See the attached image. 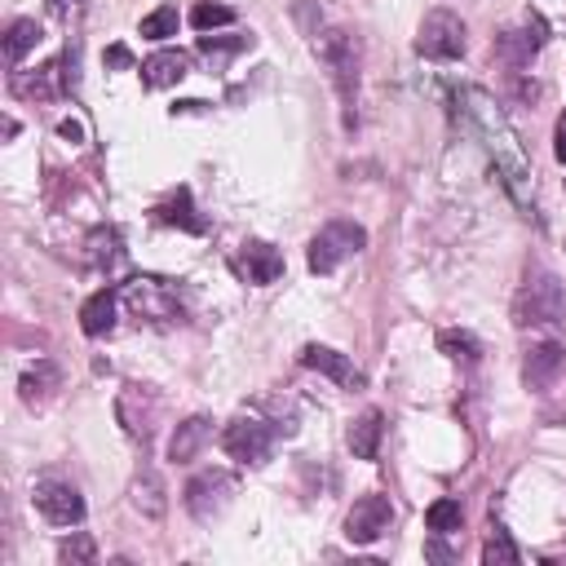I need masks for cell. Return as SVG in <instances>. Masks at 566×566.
Masks as SVG:
<instances>
[{
  "label": "cell",
  "mask_w": 566,
  "mask_h": 566,
  "mask_svg": "<svg viewBox=\"0 0 566 566\" xmlns=\"http://www.w3.org/2000/svg\"><path fill=\"white\" fill-rule=\"evenodd\" d=\"M465 102H469V120H473V128H478V137H482L487 156L495 160V173H501V182L509 186V195H514L518 204H531V164H527V156H522V147H518L514 128L505 124V115L495 111V102H491L487 94H465Z\"/></svg>",
  "instance_id": "6da1fadb"
},
{
  "label": "cell",
  "mask_w": 566,
  "mask_h": 566,
  "mask_svg": "<svg viewBox=\"0 0 566 566\" xmlns=\"http://www.w3.org/2000/svg\"><path fill=\"white\" fill-rule=\"evenodd\" d=\"M315 58L328 66V81L336 89V102H341V120L345 128H354L359 120V36L345 32V27H328V32H315Z\"/></svg>",
  "instance_id": "7a4b0ae2"
},
{
  "label": "cell",
  "mask_w": 566,
  "mask_h": 566,
  "mask_svg": "<svg viewBox=\"0 0 566 566\" xmlns=\"http://www.w3.org/2000/svg\"><path fill=\"white\" fill-rule=\"evenodd\" d=\"M514 323L518 328H562L566 323V288L549 270H531L514 297Z\"/></svg>",
  "instance_id": "3957f363"
},
{
  "label": "cell",
  "mask_w": 566,
  "mask_h": 566,
  "mask_svg": "<svg viewBox=\"0 0 566 566\" xmlns=\"http://www.w3.org/2000/svg\"><path fill=\"white\" fill-rule=\"evenodd\" d=\"M364 248H368V231H364L359 222H345V218H336V222H328V226L310 239L306 261H310V270H315V274H332L336 266H345L349 257H359Z\"/></svg>",
  "instance_id": "277c9868"
},
{
  "label": "cell",
  "mask_w": 566,
  "mask_h": 566,
  "mask_svg": "<svg viewBox=\"0 0 566 566\" xmlns=\"http://www.w3.org/2000/svg\"><path fill=\"white\" fill-rule=\"evenodd\" d=\"M465 45H469V32L452 10H430L416 32V53L430 62H456L465 53Z\"/></svg>",
  "instance_id": "5b68a950"
},
{
  "label": "cell",
  "mask_w": 566,
  "mask_h": 566,
  "mask_svg": "<svg viewBox=\"0 0 566 566\" xmlns=\"http://www.w3.org/2000/svg\"><path fill=\"white\" fill-rule=\"evenodd\" d=\"M222 447H226V456L239 460V465H266V460H270V447H274V430H270L266 420H257V416H239V420L226 424Z\"/></svg>",
  "instance_id": "8992f818"
},
{
  "label": "cell",
  "mask_w": 566,
  "mask_h": 566,
  "mask_svg": "<svg viewBox=\"0 0 566 566\" xmlns=\"http://www.w3.org/2000/svg\"><path fill=\"white\" fill-rule=\"evenodd\" d=\"M231 495H235V478H231L226 469H204V473H195L190 487H186V509H190V518L212 522V518H218V514L231 505Z\"/></svg>",
  "instance_id": "52a82bcc"
},
{
  "label": "cell",
  "mask_w": 566,
  "mask_h": 566,
  "mask_svg": "<svg viewBox=\"0 0 566 566\" xmlns=\"http://www.w3.org/2000/svg\"><path fill=\"white\" fill-rule=\"evenodd\" d=\"M32 501L40 509V518L53 522V527H81L85 522V501H81V491L71 487V482L40 478L36 491H32Z\"/></svg>",
  "instance_id": "ba28073f"
},
{
  "label": "cell",
  "mask_w": 566,
  "mask_h": 566,
  "mask_svg": "<svg viewBox=\"0 0 566 566\" xmlns=\"http://www.w3.org/2000/svg\"><path fill=\"white\" fill-rule=\"evenodd\" d=\"M394 522V505L385 495H364V501H354V509L345 514V540L349 544H377Z\"/></svg>",
  "instance_id": "9c48e42d"
},
{
  "label": "cell",
  "mask_w": 566,
  "mask_h": 566,
  "mask_svg": "<svg viewBox=\"0 0 566 566\" xmlns=\"http://www.w3.org/2000/svg\"><path fill=\"white\" fill-rule=\"evenodd\" d=\"M544 40H549V32H544L540 14H527L522 27H509V32L495 36V58H501L509 71H522V66L544 49Z\"/></svg>",
  "instance_id": "30bf717a"
},
{
  "label": "cell",
  "mask_w": 566,
  "mask_h": 566,
  "mask_svg": "<svg viewBox=\"0 0 566 566\" xmlns=\"http://www.w3.org/2000/svg\"><path fill=\"white\" fill-rule=\"evenodd\" d=\"M562 368H566L562 345H557V341H540V345L527 349V359H522V381H527V390L544 394V390L562 377Z\"/></svg>",
  "instance_id": "8fae6325"
},
{
  "label": "cell",
  "mask_w": 566,
  "mask_h": 566,
  "mask_svg": "<svg viewBox=\"0 0 566 566\" xmlns=\"http://www.w3.org/2000/svg\"><path fill=\"white\" fill-rule=\"evenodd\" d=\"M302 368L323 372V377H332V381L345 385V390H359V385H364V372L354 368L341 349H332V345H306V349H302Z\"/></svg>",
  "instance_id": "7c38bea8"
},
{
  "label": "cell",
  "mask_w": 566,
  "mask_h": 566,
  "mask_svg": "<svg viewBox=\"0 0 566 566\" xmlns=\"http://www.w3.org/2000/svg\"><path fill=\"white\" fill-rule=\"evenodd\" d=\"M235 270H239L248 283H257V288H266V283H274V279L283 274V257H279V248H270L266 239H248V244L239 248V257H235Z\"/></svg>",
  "instance_id": "4fadbf2b"
},
{
  "label": "cell",
  "mask_w": 566,
  "mask_h": 566,
  "mask_svg": "<svg viewBox=\"0 0 566 566\" xmlns=\"http://www.w3.org/2000/svg\"><path fill=\"white\" fill-rule=\"evenodd\" d=\"M186 76H190V53H182V49H160L142 62V85L147 89H169Z\"/></svg>",
  "instance_id": "5bb4252c"
},
{
  "label": "cell",
  "mask_w": 566,
  "mask_h": 566,
  "mask_svg": "<svg viewBox=\"0 0 566 566\" xmlns=\"http://www.w3.org/2000/svg\"><path fill=\"white\" fill-rule=\"evenodd\" d=\"M381 434H385V416H381L377 407H368L359 420L349 424V434H345L354 460H377V452H381Z\"/></svg>",
  "instance_id": "9a60e30c"
},
{
  "label": "cell",
  "mask_w": 566,
  "mask_h": 566,
  "mask_svg": "<svg viewBox=\"0 0 566 566\" xmlns=\"http://www.w3.org/2000/svg\"><path fill=\"white\" fill-rule=\"evenodd\" d=\"M208 439H212V420H208V416H190V420H182L177 430H173V439H169V460H177V465L195 460L199 447H204Z\"/></svg>",
  "instance_id": "2e32d148"
},
{
  "label": "cell",
  "mask_w": 566,
  "mask_h": 566,
  "mask_svg": "<svg viewBox=\"0 0 566 566\" xmlns=\"http://www.w3.org/2000/svg\"><path fill=\"white\" fill-rule=\"evenodd\" d=\"M58 385H62L58 364H53V359H36V364L23 372L19 394H23V403H27V407H40V403H49V398H53V390H58Z\"/></svg>",
  "instance_id": "e0dca14e"
},
{
  "label": "cell",
  "mask_w": 566,
  "mask_h": 566,
  "mask_svg": "<svg viewBox=\"0 0 566 566\" xmlns=\"http://www.w3.org/2000/svg\"><path fill=\"white\" fill-rule=\"evenodd\" d=\"M156 222L160 226H182L190 235H204V218H195V204H190V190L177 186L164 204H156Z\"/></svg>",
  "instance_id": "ac0fdd59"
},
{
  "label": "cell",
  "mask_w": 566,
  "mask_h": 566,
  "mask_svg": "<svg viewBox=\"0 0 566 566\" xmlns=\"http://www.w3.org/2000/svg\"><path fill=\"white\" fill-rule=\"evenodd\" d=\"M115 310H120V302H115L111 288L94 293V297L81 306V328H85V336H107V332L115 328Z\"/></svg>",
  "instance_id": "d6986e66"
},
{
  "label": "cell",
  "mask_w": 566,
  "mask_h": 566,
  "mask_svg": "<svg viewBox=\"0 0 566 566\" xmlns=\"http://www.w3.org/2000/svg\"><path fill=\"white\" fill-rule=\"evenodd\" d=\"M439 349L447 354L452 364H465V368H473V364L482 359V341H478L473 332H465V328H447V332H439Z\"/></svg>",
  "instance_id": "ffe728a7"
},
{
  "label": "cell",
  "mask_w": 566,
  "mask_h": 566,
  "mask_svg": "<svg viewBox=\"0 0 566 566\" xmlns=\"http://www.w3.org/2000/svg\"><path fill=\"white\" fill-rule=\"evenodd\" d=\"M45 40V32H40V23L36 19H19V23H10V36H5V58H10V66H19L36 45Z\"/></svg>",
  "instance_id": "44dd1931"
},
{
  "label": "cell",
  "mask_w": 566,
  "mask_h": 566,
  "mask_svg": "<svg viewBox=\"0 0 566 566\" xmlns=\"http://www.w3.org/2000/svg\"><path fill=\"white\" fill-rule=\"evenodd\" d=\"M482 562H487V566H518V562H522V553L514 549V540H509V531H505V527H491V531H487Z\"/></svg>",
  "instance_id": "7402d4cb"
},
{
  "label": "cell",
  "mask_w": 566,
  "mask_h": 566,
  "mask_svg": "<svg viewBox=\"0 0 566 566\" xmlns=\"http://www.w3.org/2000/svg\"><path fill=\"white\" fill-rule=\"evenodd\" d=\"M133 505L147 514V518H164V487H160L156 473H142L133 482Z\"/></svg>",
  "instance_id": "603a6c76"
},
{
  "label": "cell",
  "mask_w": 566,
  "mask_h": 566,
  "mask_svg": "<svg viewBox=\"0 0 566 566\" xmlns=\"http://www.w3.org/2000/svg\"><path fill=\"white\" fill-rule=\"evenodd\" d=\"M58 557H62L66 566H94V562H98V544H94L89 531H71V536L58 544Z\"/></svg>",
  "instance_id": "cb8c5ba5"
},
{
  "label": "cell",
  "mask_w": 566,
  "mask_h": 566,
  "mask_svg": "<svg viewBox=\"0 0 566 566\" xmlns=\"http://www.w3.org/2000/svg\"><path fill=\"white\" fill-rule=\"evenodd\" d=\"M460 522H465L460 501H434L430 514H424V527H430L434 536H452V531H460Z\"/></svg>",
  "instance_id": "d4e9b609"
},
{
  "label": "cell",
  "mask_w": 566,
  "mask_h": 566,
  "mask_svg": "<svg viewBox=\"0 0 566 566\" xmlns=\"http://www.w3.org/2000/svg\"><path fill=\"white\" fill-rule=\"evenodd\" d=\"M235 23V10L231 5H212V0H199V5L190 10V27L195 32H212V27H231Z\"/></svg>",
  "instance_id": "484cf974"
},
{
  "label": "cell",
  "mask_w": 566,
  "mask_h": 566,
  "mask_svg": "<svg viewBox=\"0 0 566 566\" xmlns=\"http://www.w3.org/2000/svg\"><path fill=\"white\" fill-rule=\"evenodd\" d=\"M177 27H182V19H177L173 5H160L156 14L142 19V36L147 40H169V36H177Z\"/></svg>",
  "instance_id": "4316f807"
},
{
  "label": "cell",
  "mask_w": 566,
  "mask_h": 566,
  "mask_svg": "<svg viewBox=\"0 0 566 566\" xmlns=\"http://www.w3.org/2000/svg\"><path fill=\"white\" fill-rule=\"evenodd\" d=\"M53 81H58V62H45L36 76L19 81V94H27V98H53Z\"/></svg>",
  "instance_id": "83f0119b"
},
{
  "label": "cell",
  "mask_w": 566,
  "mask_h": 566,
  "mask_svg": "<svg viewBox=\"0 0 566 566\" xmlns=\"http://www.w3.org/2000/svg\"><path fill=\"white\" fill-rule=\"evenodd\" d=\"M248 45L253 36H199V53H239Z\"/></svg>",
  "instance_id": "f1b7e54d"
},
{
  "label": "cell",
  "mask_w": 566,
  "mask_h": 566,
  "mask_svg": "<svg viewBox=\"0 0 566 566\" xmlns=\"http://www.w3.org/2000/svg\"><path fill=\"white\" fill-rule=\"evenodd\" d=\"M107 66H111V71H128V66H133L128 45H111V49H107Z\"/></svg>",
  "instance_id": "f546056e"
},
{
  "label": "cell",
  "mask_w": 566,
  "mask_h": 566,
  "mask_svg": "<svg viewBox=\"0 0 566 566\" xmlns=\"http://www.w3.org/2000/svg\"><path fill=\"white\" fill-rule=\"evenodd\" d=\"M553 156L566 164V111L557 115V128H553Z\"/></svg>",
  "instance_id": "4dcf8cb0"
},
{
  "label": "cell",
  "mask_w": 566,
  "mask_h": 566,
  "mask_svg": "<svg viewBox=\"0 0 566 566\" xmlns=\"http://www.w3.org/2000/svg\"><path fill=\"white\" fill-rule=\"evenodd\" d=\"M53 14H81L85 10V0H49Z\"/></svg>",
  "instance_id": "1f68e13d"
},
{
  "label": "cell",
  "mask_w": 566,
  "mask_h": 566,
  "mask_svg": "<svg viewBox=\"0 0 566 566\" xmlns=\"http://www.w3.org/2000/svg\"><path fill=\"white\" fill-rule=\"evenodd\" d=\"M424 553H430L434 562H452V549H447L443 540H430V544H424Z\"/></svg>",
  "instance_id": "d6a6232c"
},
{
  "label": "cell",
  "mask_w": 566,
  "mask_h": 566,
  "mask_svg": "<svg viewBox=\"0 0 566 566\" xmlns=\"http://www.w3.org/2000/svg\"><path fill=\"white\" fill-rule=\"evenodd\" d=\"M58 133H62V137H71V142H81V137H85V128H81L76 120H62V124H58Z\"/></svg>",
  "instance_id": "836d02e7"
}]
</instances>
